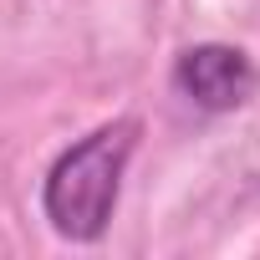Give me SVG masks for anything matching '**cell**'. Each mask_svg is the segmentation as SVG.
<instances>
[{"label": "cell", "instance_id": "6da1fadb", "mask_svg": "<svg viewBox=\"0 0 260 260\" xmlns=\"http://www.w3.org/2000/svg\"><path fill=\"white\" fill-rule=\"evenodd\" d=\"M133 148H138V117H112L56 153L41 184V209L61 240L92 245L107 235Z\"/></svg>", "mask_w": 260, "mask_h": 260}, {"label": "cell", "instance_id": "7a4b0ae2", "mask_svg": "<svg viewBox=\"0 0 260 260\" xmlns=\"http://www.w3.org/2000/svg\"><path fill=\"white\" fill-rule=\"evenodd\" d=\"M174 92L189 97L199 112H235L260 92V67L250 61V51H240L230 41H199V46L179 51Z\"/></svg>", "mask_w": 260, "mask_h": 260}]
</instances>
